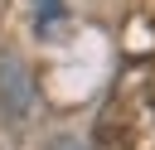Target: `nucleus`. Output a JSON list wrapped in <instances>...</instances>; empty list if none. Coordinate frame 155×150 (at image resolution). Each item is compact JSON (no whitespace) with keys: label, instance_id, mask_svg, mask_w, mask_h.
I'll return each mask as SVG.
<instances>
[{"label":"nucleus","instance_id":"nucleus-1","mask_svg":"<svg viewBox=\"0 0 155 150\" xmlns=\"http://www.w3.org/2000/svg\"><path fill=\"white\" fill-rule=\"evenodd\" d=\"M92 150H155V68L150 63H126L121 77L111 82L97 126H92Z\"/></svg>","mask_w":155,"mask_h":150},{"label":"nucleus","instance_id":"nucleus-2","mask_svg":"<svg viewBox=\"0 0 155 150\" xmlns=\"http://www.w3.org/2000/svg\"><path fill=\"white\" fill-rule=\"evenodd\" d=\"M0 116L10 126H24L34 116V77H29V63L15 53L0 58Z\"/></svg>","mask_w":155,"mask_h":150},{"label":"nucleus","instance_id":"nucleus-3","mask_svg":"<svg viewBox=\"0 0 155 150\" xmlns=\"http://www.w3.org/2000/svg\"><path fill=\"white\" fill-rule=\"evenodd\" d=\"M48 15H58V0H39V34H48Z\"/></svg>","mask_w":155,"mask_h":150}]
</instances>
